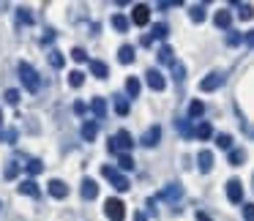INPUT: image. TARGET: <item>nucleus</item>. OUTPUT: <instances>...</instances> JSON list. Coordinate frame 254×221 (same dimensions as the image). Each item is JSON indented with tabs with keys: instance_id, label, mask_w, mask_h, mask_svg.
<instances>
[{
	"instance_id": "f257e3e1",
	"label": "nucleus",
	"mask_w": 254,
	"mask_h": 221,
	"mask_svg": "<svg viewBox=\"0 0 254 221\" xmlns=\"http://www.w3.org/2000/svg\"><path fill=\"white\" fill-rule=\"evenodd\" d=\"M134 145H137V142H134V137L126 131V128H121V131H118L115 137L110 139L107 150H110V153H128V150H131Z\"/></svg>"
},
{
	"instance_id": "f03ea898",
	"label": "nucleus",
	"mask_w": 254,
	"mask_h": 221,
	"mask_svg": "<svg viewBox=\"0 0 254 221\" xmlns=\"http://www.w3.org/2000/svg\"><path fill=\"white\" fill-rule=\"evenodd\" d=\"M17 71H19V79H22L25 88H28L30 93H39V90H41V82H39V74H36V68L30 66V63H25V60H22Z\"/></svg>"
},
{
	"instance_id": "7ed1b4c3",
	"label": "nucleus",
	"mask_w": 254,
	"mask_h": 221,
	"mask_svg": "<svg viewBox=\"0 0 254 221\" xmlns=\"http://www.w3.org/2000/svg\"><path fill=\"white\" fill-rule=\"evenodd\" d=\"M101 175H104L107 180H110L112 186L118 188V191H128V177H123L121 172L115 169V166H107V164H104V166H101Z\"/></svg>"
},
{
	"instance_id": "20e7f679",
	"label": "nucleus",
	"mask_w": 254,
	"mask_h": 221,
	"mask_svg": "<svg viewBox=\"0 0 254 221\" xmlns=\"http://www.w3.org/2000/svg\"><path fill=\"white\" fill-rule=\"evenodd\" d=\"M224 71H210L208 77L202 79V82H199V90H202V93H213V90H219L221 85H224Z\"/></svg>"
},
{
	"instance_id": "39448f33",
	"label": "nucleus",
	"mask_w": 254,
	"mask_h": 221,
	"mask_svg": "<svg viewBox=\"0 0 254 221\" xmlns=\"http://www.w3.org/2000/svg\"><path fill=\"white\" fill-rule=\"evenodd\" d=\"M104 213H107V219H110V221H123V219H126L123 202H121V199H115V197H110L104 202Z\"/></svg>"
},
{
	"instance_id": "423d86ee",
	"label": "nucleus",
	"mask_w": 254,
	"mask_h": 221,
	"mask_svg": "<svg viewBox=\"0 0 254 221\" xmlns=\"http://www.w3.org/2000/svg\"><path fill=\"white\" fill-rule=\"evenodd\" d=\"M227 199H230L232 205H238L243 199V186H241L238 177H230V180H227Z\"/></svg>"
},
{
	"instance_id": "0eeeda50",
	"label": "nucleus",
	"mask_w": 254,
	"mask_h": 221,
	"mask_svg": "<svg viewBox=\"0 0 254 221\" xmlns=\"http://www.w3.org/2000/svg\"><path fill=\"white\" fill-rule=\"evenodd\" d=\"M145 77H148V85H150V90H156V93H161V90L167 88V79L161 77V71H159V68H150V71L145 74Z\"/></svg>"
},
{
	"instance_id": "6e6552de",
	"label": "nucleus",
	"mask_w": 254,
	"mask_h": 221,
	"mask_svg": "<svg viewBox=\"0 0 254 221\" xmlns=\"http://www.w3.org/2000/svg\"><path fill=\"white\" fill-rule=\"evenodd\" d=\"M181 197H183L181 183H170V186L161 188V194H159V199H167V202H175V199H181Z\"/></svg>"
},
{
	"instance_id": "1a4fd4ad",
	"label": "nucleus",
	"mask_w": 254,
	"mask_h": 221,
	"mask_svg": "<svg viewBox=\"0 0 254 221\" xmlns=\"http://www.w3.org/2000/svg\"><path fill=\"white\" fill-rule=\"evenodd\" d=\"M159 139H161V128L159 126H150L148 131L142 134V139H139V142H142L145 148H153V145H159Z\"/></svg>"
},
{
	"instance_id": "9d476101",
	"label": "nucleus",
	"mask_w": 254,
	"mask_h": 221,
	"mask_svg": "<svg viewBox=\"0 0 254 221\" xmlns=\"http://www.w3.org/2000/svg\"><path fill=\"white\" fill-rule=\"evenodd\" d=\"M131 19H134V25H148V19H150V8L145 6V3H137V6H134Z\"/></svg>"
},
{
	"instance_id": "9b49d317",
	"label": "nucleus",
	"mask_w": 254,
	"mask_h": 221,
	"mask_svg": "<svg viewBox=\"0 0 254 221\" xmlns=\"http://www.w3.org/2000/svg\"><path fill=\"white\" fill-rule=\"evenodd\" d=\"M197 166H199V172H210L213 169V153H210V150H199L197 153Z\"/></svg>"
},
{
	"instance_id": "f8f14e48",
	"label": "nucleus",
	"mask_w": 254,
	"mask_h": 221,
	"mask_svg": "<svg viewBox=\"0 0 254 221\" xmlns=\"http://www.w3.org/2000/svg\"><path fill=\"white\" fill-rule=\"evenodd\" d=\"M50 194H52L55 199H66V197H68V186L55 177V180H50Z\"/></svg>"
},
{
	"instance_id": "ddd939ff",
	"label": "nucleus",
	"mask_w": 254,
	"mask_h": 221,
	"mask_svg": "<svg viewBox=\"0 0 254 221\" xmlns=\"http://www.w3.org/2000/svg\"><path fill=\"white\" fill-rule=\"evenodd\" d=\"M90 74H93L96 79H107L110 77V66H107L104 60H90Z\"/></svg>"
},
{
	"instance_id": "4468645a",
	"label": "nucleus",
	"mask_w": 254,
	"mask_h": 221,
	"mask_svg": "<svg viewBox=\"0 0 254 221\" xmlns=\"http://www.w3.org/2000/svg\"><path fill=\"white\" fill-rule=\"evenodd\" d=\"M99 197V186H96V180H90V177H85L82 180V199H96Z\"/></svg>"
},
{
	"instance_id": "2eb2a0df",
	"label": "nucleus",
	"mask_w": 254,
	"mask_h": 221,
	"mask_svg": "<svg viewBox=\"0 0 254 221\" xmlns=\"http://www.w3.org/2000/svg\"><path fill=\"white\" fill-rule=\"evenodd\" d=\"M96 134H99V126H96V120H85V123H82V137H85V142H93Z\"/></svg>"
},
{
	"instance_id": "dca6fc26",
	"label": "nucleus",
	"mask_w": 254,
	"mask_h": 221,
	"mask_svg": "<svg viewBox=\"0 0 254 221\" xmlns=\"http://www.w3.org/2000/svg\"><path fill=\"white\" fill-rule=\"evenodd\" d=\"M216 28H221V30H230V25H232V14L230 11H216Z\"/></svg>"
},
{
	"instance_id": "f3484780",
	"label": "nucleus",
	"mask_w": 254,
	"mask_h": 221,
	"mask_svg": "<svg viewBox=\"0 0 254 221\" xmlns=\"http://www.w3.org/2000/svg\"><path fill=\"white\" fill-rule=\"evenodd\" d=\"M19 194H28V197H41L39 186H36L33 180H22V183H19Z\"/></svg>"
},
{
	"instance_id": "a211bd4d",
	"label": "nucleus",
	"mask_w": 254,
	"mask_h": 221,
	"mask_svg": "<svg viewBox=\"0 0 254 221\" xmlns=\"http://www.w3.org/2000/svg\"><path fill=\"white\" fill-rule=\"evenodd\" d=\"M118 60L126 66V63H134V47H128V44H123L121 50H118Z\"/></svg>"
},
{
	"instance_id": "6ab92c4d",
	"label": "nucleus",
	"mask_w": 254,
	"mask_h": 221,
	"mask_svg": "<svg viewBox=\"0 0 254 221\" xmlns=\"http://www.w3.org/2000/svg\"><path fill=\"white\" fill-rule=\"evenodd\" d=\"M159 63H164V66H172V63H175V52H172V47H161L159 50Z\"/></svg>"
},
{
	"instance_id": "aec40b11",
	"label": "nucleus",
	"mask_w": 254,
	"mask_h": 221,
	"mask_svg": "<svg viewBox=\"0 0 254 221\" xmlns=\"http://www.w3.org/2000/svg\"><path fill=\"white\" fill-rule=\"evenodd\" d=\"M189 17H191V22H205V6L202 3H197V6H191V11H189Z\"/></svg>"
},
{
	"instance_id": "412c9836",
	"label": "nucleus",
	"mask_w": 254,
	"mask_h": 221,
	"mask_svg": "<svg viewBox=\"0 0 254 221\" xmlns=\"http://www.w3.org/2000/svg\"><path fill=\"white\" fill-rule=\"evenodd\" d=\"M112 28H115L118 33H126V30H128V19L123 17V14H115V17H112Z\"/></svg>"
},
{
	"instance_id": "4be33fe9",
	"label": "nucleus",
	"mask_w": 254,
	"mask_h": 221,
	"mask_svg": "<svg viewBox=\"0 0 254 221\" xmlns=\"http://www.w3.org/2000/svg\"><path fill=\"white\" fill-rule=\"evenodd\" d=\"M175 126H178V131H181L183 137H194V128L189 126V117H178Z\"/></svg>"
},
{
	"instance_id": "5701e85b",
	"label": "nucleus",
	"mask_w": 254,
	"mask_h": 221,
	"mask_svg": "<svg viewBox=\"0 0 254 221\" xmlns=\"http://www.w3.org/2000/svg\"><path fill=\"white\" fill-rule=\"evenodd\" d=\"M17 25H33V14H30V8H19L17 11Z\"/></svg>"
},
{
	"instance_id": "b1692460",
	"label": "nucleus",
	"mask_w": 254,
	"mask_h": 221,
	"mask_svg": "<svg viewBox=\"0 0 254 221\" xmlns=\"http://www.w3.org/2000/svg\"><path fill=\"white\" fill-rule=\"evenodd\" d=\"M126 93L131 96V99H137V96H139V79L137 77H128L126 79Z\"/></svg>"
},
{
	"instance_id": "393cba45",
	"label": "nucleus",
	"mask_w": 254,
	"mask_h": 221,
	"mask_svg": "<svg viewBox=\"0 0 254 221\" xmlns=\"http://www.w3.org/2000/svg\"><path fill=\"white\" fill-rule=\"evenodd\" d=\"M167 33H170V30H167L164 22L153 25V28H150V41H153V39H167Z\"/></svg>"
},
{
	"instance_id": "a878e982",
	"label": "nucleus",
	"mask_w": 254,
	"mask_h": 221,
	"mask_svg": "<svg viewBox=\"0 0 254 221\" xmlns=\"http://www.w3.org/2000/svg\"><path fill=\"white\" fill-rule=\"evenodd\" d=\"M210 134H213V128H210V123H199V126L194 128V137H197V139H208Z\"/></svg>"
},
{
	"instance_id": "bb28decb",
	"label": "nucleus",
	"mask_w": 254,
	"mask_h": 221,
	"mask_svg": "<svg viewBox=\"0 0 254 221\" xmlns=\"http://www.w3.org/2000/svg\"><path fill=\"white\" fill-rule=\"evenodd\" d=\"M243 161H246V150H241V148H238V150H230V164H232V166H241Z\"/></svg>"
},
{
	"instance_id": "cd10ccee",
	"label": "nucleus",
	"mask_w": 254,
	"mask_h": 221,
	"mask_svg": "<svg viewBox=\"0 0 254 221\" xmlns=\"http://www.w3.org/2000/svg\"><path fill=\"white\" fill-rule=\"evenodd\" d=\"M93 115L96 117H107V101L104 99H93Z\"/></svg>"
},
{
	"instance_id": "c85d7f7f",
	"label": "nucleus",
	"mask_w": 254,
	"mask_h": 221,
	"mask_svg": "<svg viewBox=\"0 0 254 221\" xmlns=\"http://www.w3.org/2000/svg\"><path fill=\"white\" fill-rule=\"evenodd\" d=\"M115 112H118V115H128V101H126V96H115Z\"/></svg>"
},
{
	"instance_id": "c756f323",
	"label": "nucleus",
	"mask_w": 254,
	"mask_h": 221,
	"mask_svg": "<svg viewBox=\"0 0 254 221\" xmlns=\"http://www.w3.org/2000/svg\"><path fill=\"white\" fill-rule=\"evenodd\" d=\"M238 17H241V19H252L254 17V8L249 6V3H238Z\"/></svg>"
},
{
	"instance_id": "7c9ffc66",
	"label": "nucleus",
	"mask_w": 254,
	"mask_h": 221,
	"mask_svg": "<svg viewBox=\"0 0 254 221\" xmlns=\"http://www.w3.org/2000/svg\"><path fill=\"white\" fill-rule=\"evenodd\" d=\"M205 112V104L202 101H191V104H189V117H199Z\"/></svg>"
},
{
	"instance_id": "2f4dec72",
	"label": "nucleus",
	"mask_w": 254,
	"mask_h": 221,
	"mask_svg": "<svg viewBox=\"0 0 254 221\" xmlns=\"http://www.w3.org/2000/svg\"><path fill=\"white\" fill-rule=\"evenodd\" d=\"M118 166H121V169H134V159L128 153H121L118 156Z\"/></svg>"
},
{
	"instance_id": "473e14b6",
	"label": "nucleus",
	"mask_w": 254,
	"mask_h": 221,
	"mask_svg": "<svg viewBox=\"0 0 254 221\" xmlns=\"http://www.w3.org/2000/svg\"><path fill=\"white\" fill-rule=\"evenodd\" d=\"M243 41V36L238 30H227V47H238Z\"/></svg>"
},
{
	"instance_id": "72a5a7b5",
	"label": "nucleus",
	"mask_w": 254,
	"mask_h": 221,
	"mask_svg": "<svg viewBox=\"0 0 254 221\" xmlns=\"http://www.w3.org/2000/svg\"><path fill=\"white\" fill-rule=\"evenodd\" d=\"M172 74H175V79L178 82H183V79H186V66H183V63H172Z\"/></svg>"
},
{
	"instance_id": "f704fd0d",
	"label": "nucleus",
	"mask_w": 254,
	"mask_h": 221,
	"mask_svg": "<svg viewBox=\"0 0 254 221\" xmlns=\"http://www.w3.org/2000/svg\"><path fill=\"white\" fill-rule=\"evenodd\" d=\"M216 145H219L221 150H230L232 148V137L230 134H219V137H216Z\"/></svg>"
},
{
	"instance_id": "c9c22d12",
	"label": "nucleus",
	"mask_w": 254,
	"mask_h": 221,
	"mask_svg": "<svg viewBox=\"0 0 254 221\" xmlns=\"http://www.w3.org/2000/svg\"><path fill=\"white\" fill-rule=\"evenodd\" d=\"M17 137H19V131H17V128H8V131H3V137H0V142H8V145H14V142H17Z\"/></svg>"
},
{
	"instance_id": "e433bc0d",
	"label": "nucleus",
	"mask_w": 254,
	"mask_h": 221,
	"mask_svg": "<svg viewBox=\"0 0 254 221\" xmlns=\"http://www.w3.org/2000/svg\"><path fill=\"white\" fill-rule=\"evenodd\" d=\"M50 66H52V68H63V55H61L58 50L50 52Z\"/></svg>"
},
{
	"instance_id": "4c0bfd02",
	"label": "nucleus",
	"mask_w": 254,
	"mask_h": 221,
	"mask_svg": "<svg viewBox=\"0 0 254 221\" xmlns=\"http://www.w3.org/2000/svg\"><path fill=\"white\" fill-rule=\"evenodd\" d=\"M68 82H71V88H79V85L85 82V74L82 71H71L68 74Z\"/></svg>"
},
{
	"instance_id": "58836bf2",
	"label": "nucleus",
	"mask_w": 254,
	"mask_h": 221,
	"mask_svg": "<svg viewBox=\"0 0 254 221\" xmlns=\"http://www.w3.org/2000/svg\"><path fill=\"white\" fill-rule=\"evenodd\" d=\"M41 169H44V164H41L39 159H30V161H28V172H30V175H39Z\"/></svg>"
},
{
	"instance_id": "ea45409f",
	"label": "nucleus",
	"mask_w": 254,
	"mask_h": 221,
	"mask_svg": "<svg viewBox=\"0 0 254 221\" xmlns=\"http://www.w3.org/2000/svg\"><path fill=\"white\" fill-rule=\"evenodd\" d=\"M52 41H55V30H44V36H41V47H50L52 44Z\"/></svg>"
},
{
	"instance_id": "a19ab883",
	"label": "nucleus",
	"mask_w": 254,
	"mask_h": 221,
	"mask_svg": "<svg viewBox=\"0 0 254 221\" xmlns=\"http://www.w3.org/2000/svg\"><path fill=\"white\" fill-rule=\"evenodd\" d=\"M71 57H74L77 63H82V60H88V52L79 50V47H74V50H71Z\"/></svg>"
},
{
	"instance_id": "79ce46f5",
	"label": "nucleus",
	"mask_w": 254,
	"mask_h": 221,
	"mask_svg": "<svg viewBox=\"0 0 254 221\" xmlns=\"http://www.w3.org/2000/svg\"><path fill=\"white\" fill-rule=\"evenodd\" d=\"M243 219H246V221H254V202H246V205H243Z\"/></svg>"
},
{
	"instance_id": "37998d69",
	"label": "nucleus",
	"mask_w": 254,
	"mask_h": 221,
	"mask_svg": "<svg viewBox=\"0 0 254 221\" xmlns=\"http://www.w3.org/2000/svg\"><path fill=\"white\" fill-rule=\"evenodd\" d=\"M6 101H8V104H17V101H19V90H6Z\"/></svg>"
},
{
	"instance_id": "c03bdc74",
	"label": "nucleus",
	"mask_w": 254,
	"mask_h": 221,
	"mask_svg": "<svg viewBox=\"0 0 254 221\" xmlns=\"http://www.w3.org/2000/svg\"><path fill=\"white\" fill-rule=\"evenodd\" d=\"M3 175L11 180V177H17V164H6V169H3Z\"/></svg>"
},
{
	"instance_id": "a18cd8bd",
	"label": "nucleus",
	"mask_w": 254,
	"mask_h": 221,
	"mask_svg": "<svg viewBox=\"0 0 254 221\" xmlns=\"http://www.w3.org/2000/svg\"><path fill=\"white\" fill-rule=\"evenodd\" d=\"M243 41H246V47H249V50H254V30H249V33L243 36Z\"/></svg>"
},
{
	"instance_id": "49530a36",
	"label": "nucleus",
	"mask_w": 254,
	"mask_h": 221,
	"mask_svg": "<svg viewBox=\"0 0 254 221\" xmlns=\"http://www.w3.org/2000/svg\"><path fill=\"white\" fill-rule=\"evenodd\" d=\"M194 219H197V221H210V216L202 213V210H197V213H194Z\"/></svg>"
},
{
	"instance_id": "de8ad7c7",
	"label": "nucleus",
	"mask_w": 254,
	"mask_h": 221,
	"mask_svg": "<svg viewBox=\"0 0 254 221\" xmlns=\"http://www.w3.org/2000/svg\"><path fill=\"white\" fill-rule=\"evenodd\" d=\"M74 112H77V115H85V104H82V101H77V104H74Z\"/></svg>"
},
{
	"instance_id": "09e8293b",
	"label": "nucleus",
	"mask_w": 254,
	"mask_h": 221,
	"mask_svg": "<svg viewBox=\"0 0 254 221\" xmlns=\"http://www.w3.org/2000/svg\"><path fill=\"white\" fill-rule=\"evenodd\" d=\"M243 131H246L249 137H254V128H252V126H246V123H243Z\"/></svg>"
},
{
	"instance_id": "8fccbe9b",
	"label": "nucleus",
	"mask_w": 254,
	"mask_h": 221,
	"mask_svg": "<svg viewBox=\"0 0 254 221\" xmlns=\"http://www.w3.org/2000/svg\"><path fill=\"white\" fill-rule=\"evenodd\" d=\"M134 221H145V213H134Z\"/></svg>"
},
{
	"instance_id": "3c124183",
	"label": "nucleus",
	"mask_w": 254,
	"mask_h": 221,
	"mask_svg": "<svg viewBox=\"0 0 254 221\" xmlns=\"http://www.w3.org/2000/svg\"><path fill=\"white\" fill-rule=\"evenodd\" d=\"M0 137H3V112H0Z\"/></svg>"
},
{
	"instance_id": "603ef678",
	"label": "nucleus",
	"mask_w": 254,
	"mask_h": 221,
	"mask_svg": "<svg viewBox=\"0 0 254 221\" xmlns=\"http://www.w3.org/2000/svg\"><path fill=\"white\" fill-rule=\"evenodd\" d=\"M3 8H6V3H0V11H3Z\"/></svg>"
}]
</instances>
